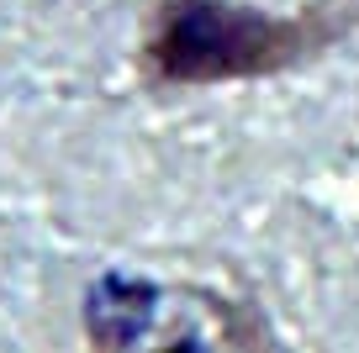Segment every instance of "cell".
Returning a JSON list of instances; mask_svg holds the SVG:
<instances>
[{"label": "cell", "instance_id": "6da1fadb", "mask_svg": "<svg viewBox=\"0 0 359 353\" xmlns=\"http://www.w3.org/2000/svg\"><path fill=\"white\" fill-rule=\"evenodd\" d=\"M359 27V6L312 0L302 11H264L248 0H154L137 32L143 90H212L269 79L327 53Z\"/></svg>", "mask_w": 359, "mask_h": 353}]
</instances>
